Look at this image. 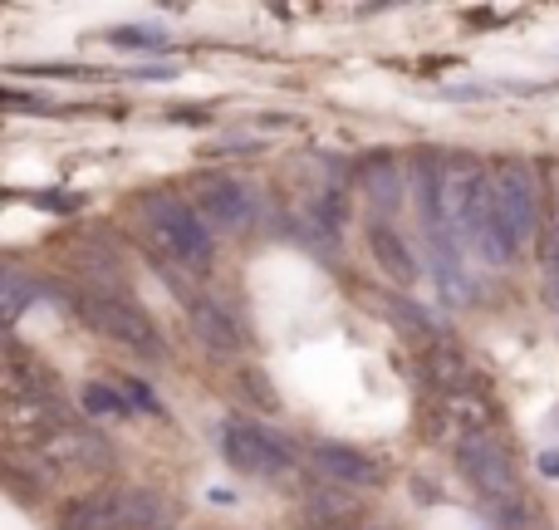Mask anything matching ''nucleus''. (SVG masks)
Instances as JSON below:
<instances>
[{
    "instance_id": "dca6fc26",
    "label": "nucleus",
    "mask_w": 559,
    "mask_h": 530,
    "mask_svg": "<svg viewBox=\"0 0 559 530\" xmlns=\"http://www.w3.org/2000/svg\"><path fill=\"white\" fill-rule=\"evenodd\" d=\"M114 39L118 49H157L163 45V30H114Z\"/></svg>"
},
{
    "instance_id": "f03ea898",
    "label": "nucleus",
    "mask_w": 559,
    "mask_h": 530,
    "mask_svg": "<svg viewBox=\"0 0 559 530\" xmlns=\"http://www.w3.org/2000/svg\"><path fill=\"white\" fill-rule=\"evenodd\" d=\"M456 467H462V476L491 506H506L515 496V462L501 447V437H491V433L462 437V443H456Z\"/></svg>"
},
{
    "instance_id": "f8f14e48",
    "label": "nucleus",
    "mask_w": 559,
    "mask_h": 530,
    "mask_svg": "<svg viewBox=\"0 0 559 530\" xmlns=\"http://www.w3.org/2000/svg\"><path fill=\"white\" fill-rule=\"evenodd\" d=\"M309 516L319 526H338V530H358V506L344 486H309Z\"/></svg>"
},
{
    "instance_id": "7ed1b4c3",
    "label": "nucleus",
    "mask_w": 559,
    "mask_h": 530,
    "mask_svg": "<svg viewBox=\"0 0 559 530\" xmlns=\"http://www.w3.org/2000/svg\"><path fill=\"white\" fill-rule=\"evenodd\" d=\"M147 216H153L157 236H163V246L173 256H182V261H192V266L212 261V232L202 226V216H197L192 207L173 202V197H153V202H147Z\"/></svg>"
},
{
    "instance_id": "f257e3e1",
    "label": "nucleus",
    "mask_w": 559,
    "mask_h": 530,
    "mask_svg": "<svg viewBox=\"0 0 559 530\" xmlns=\"http://www.w3.org/2000/svg\"><path fill=\"white\" fill-rule=\"evenodd\" d=\"M84 319L104 339H114L118 349H133V354H143V358H163V334H157V325L147 319V309H138L133 299L88 295L84 299Z\"/></svg>"
},
{
    "instance_id": "2eb2a0df",
    "label": "nucleus",
    "mask_w": 559,
    "mask_h": 530,
    "mask_svg": "<svg viewBox=\"0 0 559 530\" xmlns=\"http://www.w3.org/2000/svg\"><path fill=\"white\" fill-rule=\"evenodd\" d=\"M383 315L393 319L397 329H407V334H432V325H427V319L417 315V305H407V299H383Z\"/></svg>"
},
{
    "instance_id": "6e6552de",
    "label": "nucleus",
    "mask_w": 559,
    "mask_h": 530,
    "mask_svg": "<svg viewBox=\"0 0 559 530\" xmlns=\"http://www.w3.org/2000/svg\"><path fill=\"white\" fill-rule=\"evenodd\" d=\"M45 462H55V467H104L108 447L98 443L94 433H84V427H59V433L45 437Z\"/></svg>"
},
{
    "instance_id": "9d476101",
    "label": "nucleus",
    "mask_w": 559,
    "mask_h": 530,
    "mask_svg": "<svg viewBox=\"0 0 559 530\" xmlns=\"http://www.w3.org/2000/svg\"><path fill=\"white\" fill-rule=\"evenodd\" d=\"M59 530H128L123 496H84L64 511Z\"/></svg>"
},
{
    "instance_id": "412c9836",
    "label": "nucleus",
    "mask_w": 559,
    "mask_h": 530,
    "mask_svg": "<svg viewBox=\"0 0 559 530\" xmlns=\"http://www.w3.org/2000/svg\"><path fill=\"white\" fill-rule=\"evenodd\" d=\"M314 530H338V526H314ZM358 530H364V526H358Z\"/></svg>"
},
{
    "instance_id": "f3484780",
    "label": "nucleus",
    "mask_w": 559,
    "mask_h": 530,
    "mask_svg": "<svg viewBox=\"0 0 559 530\" xmlns=\"http://www.w3.org/2000/svg\"><path fill=\"white\" fill-rule=\"evenodd\" d=\"M241 384H246V398H251V403L275 408V393H271V388H265V378L255 374V368H246V378H241Z\"/></svg>"
},
{
    "instance_id": "39448f33",
    "label": "nucleus",
    "mask_w": 559,
    "mask_h": 530,
    "mask_svg": "<svg viewBox=\"0 0 559 530\" xmlns=\"http://www.w3.org/2000/svg\"><path fill=\"white\" fill-rule=\"evenodd\" d=\"M496 222H501V236L511 242V251L535 232V187L521 163L496 173Z\"/></svg>"
},
{
    "instance_id": "9b49d317",
    "label": "nucleus",
    "mask_w": 559,
    "mask_h": 530,
    "mask_svg": "<svg viewBox=\"0 0 559 530\" xmlns=\"http://www.w3.org/2000/svg\"><path fill=\"white\" fill-rule=\"evenodd\" d=\"M368 246H373L378 266H383L388 275L397 280V285H413V280H417V261H413V251H407V242L393 232V226L373 222V232H368Z\"/></svg>"
},
{
    "instance_id": "6ab92c4d",
    "label": "nucleus",
    "mask_w": 559,
    "mask_h": 530,
    "mask_svg": "<svg viewBox=\"0 0 559 530\" xmlns=\"http://www.w3.org/2000/svg\"><path fill=\"white\" fill-rule=\"evenodd\" d=\"M88 408H94V413H123V398L104 393V388H88Z\"/></svg>"
},
{
    "instance_id": "ddd939ff",
    "label": "nucleus",
    "mask_w": 559,
    "mask_h": 530,
    "mask_svg": "<svg viewBox=\"0 0 559 530\" xmlns=\"http://www.w3.org/2000/svg\"><path fill=\"white\" fill-rule=\"evenodd\" d=\"M29 295H35V290H29V285H25V280H20V275H15V270H5V275H0V309H5V315H10V319H15V315H20V309H25V305H29Z\"/></svg>"
},
{
    "instance_id": "423d86ee",
    "label": "nucleus",
    "mask_w": 559,
    "mask_h": 530,
    "mask_svg": "<svg viewBox=\"0 0 559 530\" xmlns=\"http://www.w3.org/2000/svg\"><path fill=\"white\" fill-rule=\"evenodd\" d=\"M197 207H202L206 222L226 226V232H241V226L255 222V197H251V187L231 182V177H216V182H206L202 192H197Z\"/></svg>"
},
{
    "instance_id": "aec40b11",
    "label": "nucleus",
    "mask_w": 559,
    "mask_h": 530,
    "mask_svg": "<svg viewBox=\"0 0 559 530\" xmlns=\"http://www.w3.org/2000/svg\"><path fill=\"white\" fill-rule=\"evenodd\" d=\"M123 388H128V393H133V403H138V408H153V413H157L153 393H147V388H143V384H123Z\"/></svg>"
},
{
    "instance_id": "1a4fd4ad",
    "label": "nucleus",
    "mask_w": 559,
    "mask_h": 530,
    "mask_svg": "<svg viewBox=\"0 0 559 530\" xmlns=\"http://www.w3.org/2000/svg\"><path fill=\"white\" fill-rule=\"evenodd\" d=\"M192 329L197 339H202L206 349H216V354H241V325H236L231 309H222L216 299H197L192 305Z\"/></svg>"
},
{
    "instance_id": "a211bd4d",
    "label": "nucleus",
    "mask_w": 559,
    "mask_h": 530,
    "mask_svg": "<svg viewBox=\"0 0 559 530\" xmlns=\"http://www.w3.org/2000/svg\"><path fill=\"white\" fill-rule=\"evenodd\" d=\"M319 222L334 232V226L344 222V197H338V192H324V202H319Z\"/></svg>"
},
{
    "instance_id": "0eeeda50",
    "label": "nucleus",
    "mask_w": 559,
    "mask_h": 530,
    "mask_svg": "<svg viewBox=\"0 0 559 530\" xmlns=\"http://www.w3.org/2000/svg\"><path fill=\"white\" fill-rule=\"evenodd\" d=\"M314 472L329 476L334 486H378V476H383L373 467V457L354 452V447H344V443H319L314 447Z\"/></svg>"
},
{
    "instance_id": "20e7f679",
    "label": "nucleus",
    "mask_w": 559,
    "mask_h": 530,
    "mask_svg": "<svg viewBox=\"0 0 559 530\" xmlns=\"http://www.w3.org/2000/svg\"><path fill=\"white\" fill-rule=\"evenodd\" d=\"M222 447H226V462H231L236 472H246V476H280L289 467V447L275 443L265 427L241 423V417L226 423Z\"/></svg>"
},
{
    "instance_id": "4468645a",
    "label": "nucleus",
    "mask_w": 559,
    "mask_h": 530,
    "mask_svg": "<svg viewBox=\"0 0 559 530\" xmlns=\"http://www.w3.org/2000/svg\"><path fill=\"white\" fill-rule=\"evenodd\" d=\"M364 177H368V187H373V202H378V207L397 202V173H393L388 163H368Z\"/></svg>"
}]
</instances>
